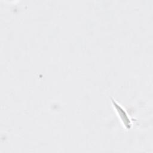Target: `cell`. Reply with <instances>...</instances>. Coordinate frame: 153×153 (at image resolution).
<instances>
[{
	"mask_svg": "<svg viewBox=\"0 0 153 153\" xmlns=\"http://www.w3.org/2000/svg\"><path fill=\"white\" fill-rule=\"evenodd\" d=\"M112 102L114 103V107L117 109L118 113L119 114H120V115H121L120 117H121V120L123 121V123L125 124V126L127 128H130V120L128 118L126 112L118 105H117V103L115 102L113 100H112Z\"/></svg>",
	"mask_w": 153,
	"mask_h": 153,
	"instance_id": "1",
	"label": "cell"
}]
</instances>
